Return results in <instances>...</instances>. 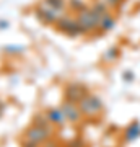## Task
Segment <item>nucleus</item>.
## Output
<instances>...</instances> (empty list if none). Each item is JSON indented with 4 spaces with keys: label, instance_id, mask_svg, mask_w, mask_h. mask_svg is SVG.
Here are the masks:
<instances>
[{
    "label": "nucleus",
    "instance_id": "obj_1",
    "mask_svg": "<svg viewBox=\"0 0 140 147\" xmlns=\"http://www.w3.org/2000/svg\"><path fill=\"white\" fill-rule=\"evenodd\" d=\"M52 136V127L49 123H33L23 136V147H39L46 144Z\"/></svg>",
    "mask_w": 140,
    "mask_h": 147
},
{
    "label": "nucleus",
    "instance_id": "obj_2",
    "mask_svg": "<svg viewBox=\"0 0 140 147\" xmlns=\"http://www.w3.org/2000/svg\"><path fill=\"white\" fill-rule=\"evenodd\" d=\"M36 15H38V18H39L42 23H47V25L54 23V25H56V23L64 16V10L54 8L52 5H49V3H46V2L42 0V3L38 7Z\"/></svg>",
    "mask_w": 140,
    "mask_h": 147
},
{
    "label": "nucleus",
    "instance_id": "obj_3",
    "mask_svg": "<svg viewBox=\"0 0 140 147\" xmlns=\"http://www.w3.org/2000/svg\"><path fill=\"white\" fill-rule=\"evenodd\" d=\"M99 20H101V18L93 11V8H85V10H82L77 16V21H78V25H80V28L83 30V33L98 30Z\"/></svg>",
    "mask_w": 140,
    "mask_h": 147
},
{
    "label": "nucleus",
    "instance_id": "obj_4",
    "mask_svg": "<svg viewBox=\"0 0 140 147\" xmlns=\"http://www.w3.org/2000/svg\"><path fill=\"white\" fill-rule=\"evenodd\" d=\"M78 108L82 111V115H85V116H96L98 113H101V110H103V103H101V100H99L98 96L86 93L82 100H80Z\"/></svg>",
    "mask_w": 140,
    "mask_h": 147
},
{
    "label": "nucleus",
    "instance_id": "obj_5",
    "mask_svg": "<svg viewBox=\"0 0 140 147\" xmlns=\"http://www.w3.org/2000/svg\"><path fill=\"white\" fill-rule=\"evenodd\" d=\"M56 28H57L59 31L65 33V34H70V36H77V34L83 33V30L78 25L77 18H70V16H62L56 23Z\"/></svg>",
    "mask_w": 140,
    "mask_h": 147
},
{
    "label": "nucleus",
    "instance_id": "obj_6",
    "mask_svg": "<svg viewBox=\"0 0 140 147\" xmlns=\"http://www.w3.org/2000/svg\"><path fill=\"white\" fill-rule=\"evenodd\" d=\"M64 116H65V121L67 123H77L80 118H82V111L78 108L77 103H72V101H64V105L60 106Z\"/></svg>",
    "mask_w": 140,
    "mask_h": 147
},
{
    "label": "nucleus",
    "instance_id": "obj_7",
    "mask_svg": "<svg viewBox=\"0 0 140 147\" xmlns=\"http://www.w3.org/2000/svg\"><path fill=\"white\" fill-rule=\"evenodd\" d=\"M85 95H86V90L83 88L82 85L72 84V85H68L67 88H65V98H67V101L77 103V105L80 103V100H82Z\"/></svg>",
    "mask_w": 140,
    "mask_h": 147
},
{
    "label": "nucleus",
    "instance_id": "obj_8",
    "mask_svg": "<svg viewBox=\"0 0 140 147\" xmlns=\"http://www.w3.org/2000/svg\"><path fill=\"white\" fill-rule=\"evenodd\" d=\"M47 119H49V123L51 124H57V126H60V124H64V123H67L65 121V116H64L62 110L60 108H51V110L46 113Z\"/></svg>",
    "mask_w": 140,
    "mask_h": 147
},
{
    "label": "nucleus",
    "instance_id": "obj_9",
    "mask_svg": "<svg viewBox=\"0 0 140 147\" xmlns=\"http://www.w3.org/2000/svg\"><path fill=\"white\" fill-rule=\"evenodd\" d=\"M114 25H116V21L109 13H106L104 16H101V20H99V30H103V31H109Z\"/></svg>",
    "mask_w": 140,
    "mask_h": 147
},
{
    "label": "nucleus",
    "instance_id": "obj_10",
    "mask_svg": "<svg viewBox=\"0 0 140 147\" xmlns=\"http://www.w3.org/2000/svg\"><path fill=\"white\" fill-rule=\"evenodd\" d=\"M140 134V126L139 124H134L127 129V141H134L135 137Z\"/></svg>",
    "mask_w": 140,
    "mask_h": 147
},
{
    "label": "nucleus",
    "instance_id": "obj_11",
    "mask_svg": "<svg viewBox=\"0 0 140 147\" xmlns=\"http://www.w3.org/2000/svg\"><path fill=\"white\" fill-rule=\"evenodd\" d=\"M46 3L52 5L54 8H59V10H65L64 7H65V0H44Z\"/></svg>",
    "mask_w": 140,
    "mask_h": 147
},
{
    "label": "nucleus",
    "instance_id": "obj_12",
    "mask_svg": "<svg viewBox=\"0 0 140 147\" xmlns=\"http://www.w3.org/2000/svg\"><path fill=\"white\" fill-rule=\"evenodd\" d=\"M121 0H104V3L106 5H109V7H114V5H117Z\"/></svg>",
    "mask_w": 140,
    "mask_h": 147
}]
</instances>
